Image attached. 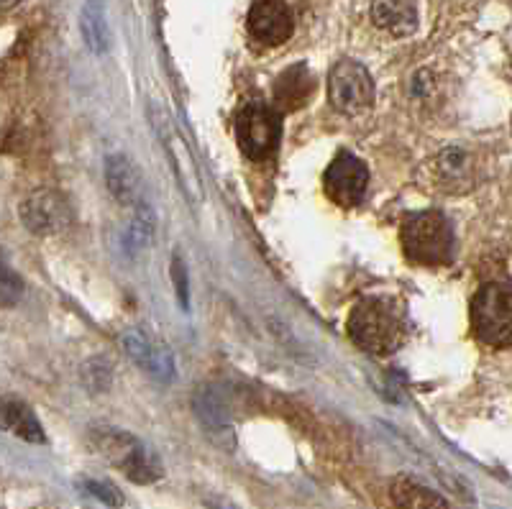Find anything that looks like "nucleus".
Returning <instances> with one entry per match:
<instances>
[{
	"label": "nucleus",
	"instance_id": "nucleus-3",
	"mask_svg": "<svg viewBox=\"0 0 512 509\" xmlns=\"http://www.w3.org/2000/svg\"><path fill=\"white\" fill-rule=\"evenodd\" d=\"M90 438H93V446L98 448L100 456L108 458V463L123 471V476L134 484H152L164 474L162 463L154 456V451H149L136 435L126 433V430L100 428L93 430Z\"/></svg>",
	"mask_w": 512,
	"mask_h": 509
},
{
	"label": "nucleus",
	"instance_id": "nucleus-19",
	"mask_svg": "<svg viewBox=\"0 0 512 509\" xmlns=\"http://www.w3.org/2000/svg\"><path fill=\"white\" fill-rule=\"evenodd\" d=\"M82 486H85V489H88L95 499H100V502H105V504H111V507H121L123 504V497L118 494L116 486L105 484V481L88 479V481H82Z\"/></svg>",
	"mask_w": 512,
	"mask_h": 509
},
{
	"label": "nucleus",
	"instance_id": "nucleus-10",
	"mask_svg": "<svg viewBox=\"0 0 512 509\" xmlns=\"http://www.w3.org/2000/svg\"><path fill=\"white\" fill-rule=\"evenodd\" d=\"M249 31L256 41L267 47H280L295 31L290 6L282 0H256L249 11Z\"/></svg>",
	"mask_w": 512,
	"mask_h": 509
},
{
	"label": "nucleus",
	"instance_id": "nucleus-2",
	"mask_svg": "<svg viewBox=\"0 0 512 509\" xmlns=\"http://www.w3.org/2000/svg\"><path fill=\"white\" fill-rule=\"evenodd\" d=\"M454 231L438 210L408 215L402 223V249L413 264L420 267H446L454 259Z\"/></svg>",
	"mask_w": 512,
	"mask_h": 509
},
{
	"label": "nucleus",
	"instance_id": "nucleus-6",
	"mask_svg": "<svg viewBox=\"0 0 512 509\" xmlns=\"http://www.w3.org/2000/svg\"><path fill=\"white\" fill-rule=\"evenodd\" d=\"M328 100L341 116H359L374 105V80L367 67L341 59L328 75Z\"/></svg>",
	"mask_w": 512,
	"mask_h": 509
},
{
	"label": "nucleus",
	"instance_id": "nucleus-16",
	"mask_svg": "<svg viewBox=\"0 0 512 509\" xmlns=\"http://www.w3.org/2000/svg\"><path fill=\"white\" fill-rule=\"evenodd\" d=\"M390 494L397 509H448L446 499L441 494L418 484L410 476H397L390 486Z\"/></svg>",
	"mask_w": 512,
	"mask_h": 509
},
{
	"label": "nucleus",
	"instance_id": "nucleus-4",
	"mask_svg": "<svg viewBox=\"0 0 512 509\" xmlns=\"http://www.w3.org/2000/svg\"><path fill=\"white\" fill-rule=\"evenodd\" d=\"M474 336L492 348L512 346V284L489 282L469 307Z\"/></svg>",
	"mask_w": 512,
	"mask_h": 509
},
{
	"label": "nucleus",
	"instance_id": "nucleus-14",
	"mask_svg": "<svg viewBox=\"0 0 512 509\" xmlns=\"http://www.w3.org/2000/svg\"><path fill=\"white\" fill-rule=\"evenodd\" d=\"M164 144H167L169 157H172L177 172H180L182 187L187 190L192 203H200V200H203V182H200V172L198 167H195V159H192L185 139L177 134V128L169 121H164Z\"/></svg>",
	"mask_w": 512,
	"mask_h": 509
},
{
	"label": "nucleus",
	"instance_id": "nucleus-5",
	"mask_svg": "<svg viewBox=\"0 0 512 509\" xmlns=\"http://www.w3.org/2000/svg\"><path fill=\"white\" fill-rule=\"evenodd\" d=\"M236 134H239V146L246 157L254 162H264L280 146V113L267 103L244 105L236 118Z\"/></svg>",
	"mask_w": 512,
	"mask_h": 509
},
{
	"label": "nucleus",
	"instance_id": "nucleus-7",
	"mask_svg": "<svg viewBox=\"0 0 512 509\" xmlns=\"http://www.w3.org/2000/svg\"><path fill=\"white\" fill-rule=\"evenodd\" d=\"M369 187L367 164L351 151H341L323 174V190L338 208H356L364 200Z\"/></svg>",
	"mask_w": 512,
	"mask_h": 509
},
{
	"label": "nucleus",
	"instance_id": "nucleus-20",
	"mask_svg": "<svg viewBox=\"0 0 512 509\" xmlns=\"http://www.w3.org/2000/svg\"><path fill=\"white\" fill-rule=\"evenodd\" d=\"M172 277H175V284H177V300H180V305L190 307V290H187V269H185V261L180 259V254L172 256Z\"/></svg>",
	"mask_w": 512,
	"mask_h": 509
},
{
	"label": "nucleus",
	"instance_id": "nucleus-8",
	"mask_svg": "<svg viewBox=\"0 0 512 509\" xmlns=\"http://www.w3.org/2000/svg\"><path fill=\"white\" fill-rule=\"evenodd\" d=\"M121 346L126 356L134 361L139 369L159 379V382H172L175 379V356L164 343H157L152 336H146L139 328H126L121 336Z\"/></svg>",
	"mask_w": 512,
	"mask_h": 509
},
{
	"label": "nucleus",
	"instance_id": "nucleus-9",
	"mask_svg": "<svg viewBox=\"0 0 512 509\" xmlns=\"http://www.w3.org/2000/svg\"><path fill=\"white\" fill-rule=\"evenodd\" d=\"M21 220L36 236H54V233H62L64 228L70 226L72 213L62 195L52 190H39L24 200Z\"/></svg>",
	"mask_w": 512,
	"mask_h": 509
},
{
	"label": "nucleus",
	"instance_id": "nucleus-17",
	"mask_svg": "<svg viewBox=\"0 0 512 509\" xmlns=\"http://www.w3.org/2000/svg\"><path fill=\"white\" fill-rule=\"evenodd\" d=\"M3 423H6V428L11 430L16 438L26 440V443H44V440H47L44 428H41V423L36 420L34 410L21 400L3 402Z\"/></svg>",
	"mask_w": 512,
	"mask_h": 509
},
{
	"label": "nucleus",
	"instance_id": "nucleus-15",
	"mask_svg": "<svg viewBox=\"0 0 512 509\" xmlns=\"http://www.w3.org/2000/svg\"><path fill=\"white\" fill-rule=\"evenodd\" d=\"M372 18L379 29L397 39L418 29V8L413 0H374Z\"/></svg>",
	"mask_w": 512,
	"mask_h": 509
},
{
	"label": "nucleus",
	"instance_id": "nucleus-22",
	"mask_svg": "<svg viewBox=\"0 0 512 509\" xmlns=\"http://www.w3.org/2000/svg\"><path fill=\"white\" fill-rule=\"evenodd\" d=\"M210 509H233V507L226 502H218V504H210Z\"/></svg>",
	"mask_w": 512,
	"mask_h": 509
},
{
	"label": "nucleus",
	"instance_id": "nucleus-21",
	"mask_svg": "<svg viewBox=\"0 0 512 509\" xmlns=\"http://www.w3.org/2000/svg\"><path fill=\"white\" fill-rule=\"evenodd\" d=\"M21 292H24V282L11 272V269H3V305L13 307L18 300H21Z\"/></svg>",
	"mask_w": 512,
	"mask_h": 509
},
{
	"label": "nucleus",
	"instance_id": "nucleus-1",
	"mask_svg": "<svg viewBox=\"0 0 512 509\" xmlns=\"http://www.w3.org/2000/svg\"><path fill=\"white\" fill-rule=\"evenodd\" d=\"M351 341L374 356H390L405 343L408 328L402 313L384 297H367L351 310L346 323Z\"/></svg>",
	"mask_w": 512,
	"mask_h": 509
},
{
	"label": "nucleus",
	"instance_id": "nucleus-13",
	"mask_svg": "<svg viewBox=\"0 0 512 509\" xmlns=\"http://www.w3.org/2000/svg\"><path fill=\"white\" fill-rule=\"evenodd\" d=\"M105 185L121 205H139L141 177L139 169L126 154H111L105 159Z\"/></svg>",
	"mask_w": 512,
	"mask_h": 509
},
{
	"label": "nucleus",
	"instance_id": "nucleus-12",
	"mask_svg": "<svg viewBox=\"0 0 512 509\" xmlns=\"http://www.w3.org/2000/svg\"><path fill=\"white\" fill-rule=\"evenodd\" d=\"M315 93V77L305 64H292L274 82V103L282 110L303 108Z\"/></svg>",
	"mask_w": 512,
	"mask_h": 509
},
{
	"label": "nucleus",
	"instance_id": "nucleus-18",
	"mask_svg": "<svg viewBox=\"0 0 512 509\" xmlns=\"http://www.w3.org/2000/svg\"><path fill=\"white\" fill-rule=\"evenodd\" d=\"M154 231H157V218H154L152 208L146 203H139L134 210V218L128 220V226L123 228V246L128 254H139L152 243Z\"/></svg>",
	"mask_w": 512,
	"mask_h": 509
},
{
	"label": "nucleus",
	"instance_id": "nucleus-11",
	"mask_svg": "<svg viewBox=\"0 0 512 509\" xmlns=\"http://www.w3.org/2000/svg\"><path fill=\"white\" fill-rule=\"evenodd\" d=\"M472 172V151L464 146H446L431 164L433 180L441 190H466L472 185Z\"/></svg>",
	"mask_w": 512,
	"mask_h": 509
}]
</instances>
